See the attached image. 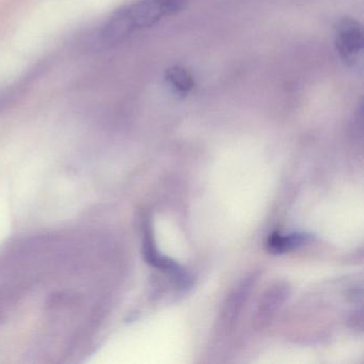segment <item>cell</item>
<instances>
[{
  "label": "cell",
  "instance_id": "cell-1",
  "mask_svg": "<svg viewBox=\"0 0 364 364\" xmlns=\"http://www.w3.org/2000/svg\"><path fill=\"white\" fill-rule=\"evenodd\" d=\"M166 18L161 0H140L118 10L107 21L102 40L107 44H117L140 29L149 28Z\"/></svg>",
  "mask_w": 364,
  "mask_h": 364
},
{
  "label": "cell",
  "instance_id": "cell-2",
  "mask_svg": "<svg viewBox=\"0 0 364 364\" xmlns=\"http://www.w3.org/2000/svg\"><path fill=\"white\" fill-rule=\"evenodd\" d=\"M363 31L361 25L350 18H345L336 28V46L343 63L353 65L363 50Z\"/></svg>",
  "mask_w": 364,
  "mask_h": 364
},
{
  "label": "cell",
  "instance_id": "cell-3",
  "mask_svg": "<svg viewBox=\"0 0 364 364\" xmlns=\"http://www.w3.org/2000/svg\"><path fill=\"white\" fill-rule=\"evenodd\" d=\"M166 82L180 95H186L195 87V80L187 70L181 67L170 68L166 72Z\"/></svg>",
  "mask_w": 364,
  "mask_h": 364
},
{
  "label": "cell",
  "instance_id": "cell-4",
  "mask_svg": "<svg viewBox=\"0 0 364 364\" xmlns=\"http://www.w3.org/2000/svg\"><path fill=\"white\" fill-rule=\"evenodd\" d=\"M309 236L306 234H291V235H280L272 234L268 240L267 247L274 253H283L298 248L308 242Z\"/></svg>",
  "mask_w": 364,
  "mask_h": 364
},
{
  "label": "cell",
  "instance_id": "cell-5",
  "mask_svg": "<svg viewBox=\"0 0 364 364\" xmlns=\"http://www.w3.org/2000/svg\"><path fill=\"white\" fill-rule=\"evenodd\" d=\"M191 0H161L166 16H174L186 8Z\"/></svg>",
  "mask_w": 364,
  "mask_h": 364
}]
</instances>
